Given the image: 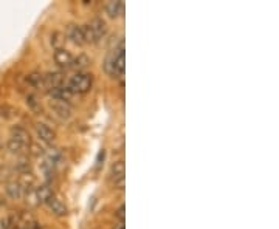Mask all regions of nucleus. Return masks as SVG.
<instances>
[{
	"mask_svg": "<svg viewBox=\"0 0 279 229\" xmlns=\"http://www.w3.org/2000/svg\"><path fill=\"white\" fill-rule=\"evenodd\" d=\"M84 37H86V44H96L101 40L107 33V25L103 19H92L89 23L82 25Z\"/></svg>",
	"mask_w": 279,
	"mask_h": 229,
	"instance_id": "1",
	"label": "nucleus"
},
{
	"mask_svg": "<svg viewBox=\"0 0 279 229\" xmlns=\"http://www.w3.org/2000/svg\"><path fill=\"white\" fill-rule=\"evenodd\" d=\"M106 70L111 73V74H115V76H121L124 74V70H126V57H124V42L121 40L120 44V50L107 59L106 62Z\"/></svg>",
	"mask_w": 279,
	"mask_h": 229,
	"instance_id": "2",
	"label": "nucleus"
},
{
	"mask_svg": "<svg viewBox=\"0 0 279 229\" xmlns=\"http://www.w3.org/2000/svg\"><path fill=\"white\" fill-rule=\"evenodd\" d=\"M67 87H69L73 95L74 93H79V95L87 93L92 87V76L87 73H76L67 82Z\"/></svg>",
	"mask_w": 279,
	"mask_h": 229,
	"instance_id": "3",
	"label": "nucleus"
},
{
	"mask_svg": "<svg viewBox=\"0 0 279 229\" xmlns=\"http://www.w3.org/2000/svg\"><path fill=\"white\" fill-rule=\"evenodd\" d=\"M5 192L10 198L13 200H20L27 195V189L23 188L22 183L19 180H11V181H6L5 184Z\"/></svg>",
	"mask_w": 279,
	"mask_h": 229,
	"instance_id": "4",
	"label": "nucleus"
},
{
	"mask_svg": "<svg viewBox=\"0 0 279 229\" xmlns=\"http://www.w3.org/2000/svg\"><path fill=\"white\" fill-rule=\"evenodd\" d=\"M50 108L55 116L61 118V120H69L72 116V107L69 103H62V101H50Z\"/></svg>",
	"mask_w": 279,
	"mask_h": 229,
	"instance_id": "5",
	"label": "nucleus"
},
{
	"mask_svg": "<svg viewBox=\"0 0 279 229\" xmlns=\"http://www.w3.org/2000/svg\"><path fill=\"white\" fill-rule=\"evenodd\" d=\"M55 62H56L59 67H64V69H70V67H73L74 56L69 52V50L57 48L56 52H55Z\"/></svg>",
	"mask_w": 279,
	"mask_h": 229,
	"instance_id": "6",
	"label": "nucleus"
},
{
	"mask_svg": "<svg viewBox=\"0 0 279 229\" xmlns=\"http://www.w3.org/2000/svg\"><path fill=\"white\" fill-rule=\"evenodd\" d=\"M35 130H36V135H37V138L42 141V142H53V140H55V132H53V129L50 125H47L45 123H37L36 125H35Z\"/></svg>",
	"mask_w": 279,
	"mask_h": 229,
	"instance_id": "7",
	"label": "nucleus"
},
{
	"mask_svg": "<svg viewBox=\"0 0 279 229\" xmlns=\"http://www.w3.org/2000/svg\"><path fill=\"white\" fill-rule=\"evenodd\" d=\"M67 37H69L73 44L76 45H84L86 44V37H84V31L81 25H69L67 28Z\"/></svg>",
	"mask_w": 279,
	"mask_h": 229,
	"instance_id": "8",
	"label": "nucleus"
},
{
	"mask_svg": "<svg viewBox=\"0 0 279 229\" xmlns=\"http://www.w3.org/2000/svg\"><path fill=\"white\" fill-rule=\"evenodd\" d=\"M48 95L52 96V101H62V103H69V101L72 99V96H73V93L64 84V86H61V87L48 90Z\"/></svg>",
	"mask_w": 279,
	"mask_h": 229,
	"instance_id": "9",
	"label": "nucleus"
},
{
	"mask_svg": "<svg viewBox=\"0 0 279 229\" xmlns=\"http://www.w3.org/2000/svg\"><path fill=\"white\" fill-rule=\"evenodd\" d=\"M11 140L14 141H19L22 144H25V146H28L30 147V144H31V137H30V133L27 129H23V127L20 125H14L11 127Z\"/></svg>",
	"mask_w": 279,
	"mask_h": 229,
	"instance_id": "10",
	"label": "nucleus"
},
{
	"mask_svg": "<svg viewBox=\"0 0 279 229\" xmlns=\"http://www.w3.org/2000/svg\"><path fill=\"white\" fill-rule=\"evenodd\" d=\"M33 195H35V198L37 200L39 205H47V201L52 197H55L52 188L47 184H42V186H39V188H36L35 191H33Z\"/></svg>",
	"mask_w": 279,
	"mask_h": 229,
	"instance_id": "11",
	"label": "nucleus"
},
{
	"mask_svg": "<svg viewBox=\"0 0 279 229\" xmlns=\"http://www.w3.org/2000/svg\"><path fill=\"white\" fill-rule=\"evenodd\" d=\"M44 84L47 90H52V88L64 86L65 82H64V76L61 73H47L44 74Z\"/></svg>",
	"mask_w": 279,
	"mask_h": 229,
	"instance_id": "12",
	"label": "nucleus"
},
{
	"mask_svg": "<svg viewBox=\"0 0 279 229\" xmlns=\"http://www.w3.org/2000/svg\"><path fill=\"white\" fill-rule=\"evenodd\" d=\"M48 209H50V212L52 214H55V215H65L67 214V206L64 205V203L59 200L57 197H52L48 201H47V205H45Z\"/></svg>",
	"mask_w": 279,
	"mask_h": 229,
	"instance_id": "13",
	"label": "nucleus"
},
{
	"mask_svg": "<svg viewBox=\"0 0 279 229\" xmlns=\"http://www.w3.org/2000/svg\"><path fill=\"white\" fill-rule=\"evenodd\" d=\"M106 11L111 18H120L124 14V3L121 0H111L106 3Z\"/></svg>",
	"mask_w": 279,
	"mask_h": 229,
	"instance_id": "14",
	"label": "nucleus"
},
{
	"mask_svg": "<svg viewBox=\"0 0 279 229\" xmlns=\"http://www.w3.org/2000/svg\"><path fill=\"white\" fill-rule=\"evenodd\" d=\"M6 147H8V150L11 152V154H16V155H25L28 152V146H25V144H22L19 141H14L11 138L8 140Z\"/></svg>",
	"mask_w": 279,
	"mask_h": 229,
	"instance_id": "15",
	"label": "nucleus"
},
{
	"mask_svg": "<svg viewBox=\"0 0 279 229\" xmlns=\"http://www.w3.org/2000/svg\"><path fill=\"white\" fill-rule=\"evenodd\" d=\"M27 84L33 88H45L44 84V74L40 73H30L27 76Z\"/></svg>",
	"mask_w": 279,
	"mask_h": 229,
	"instance_id": "16",
	"label": "nucleus"
},
{
	"mask_svg": "<svg viewBox=\"0 0 279 229\" xmlns=\"http://www.w3.org/2000/svg\"><path fill=\"white\" fill-rule=\"evenodd\" d=\"M124 172H126V167H124V161H116V163H113L112 166V178H113V181H118V180H123L124 178Z\"/></svg>",
	"mask_w": 279,
	"mask_h": 229,
	"instance_id": "17",
	"label": "nucleus"
},
{
	"mask_svg": "<svg viewBox=\"0 0 279 229\" xmlns=\"http://www.w3.org/2000/svg\"><path fill=\"white\" fill-rule=\"evenodd\" d=\"M27 106L33 110H37L39 108V103H37V99L35 95H28L27 96Z\"/></svg>",
	"mask_w": 279,
	"mask_h": 229,
	"instance_id": "18",
	"label": "nucleus"
},
{
	"mask_svg": "<svg viewBox=\"0 0 279 229\" xmlns=\"http://www.w3.org/2000/svg\"><path fill=\"white\" fill-rule=\"evenodd\" d=\"M13 113H14V108L8 107V106L0 107V116H3V118H11Z\"/></svg>",
	"mask_w": 279,
	"mask_h": 229,
	"instance_id": "19",
	"label": "nucleus"
},
{
	"mask_svg": "<svg viewBox=\"0 0 279 229\" xmlns=\"http://www.w3.org/2000/svg\"><path fill=\"white\" fill-rule=\"evenodd\" d=\"M116 218L120 220L121 223H124V218H126V206L124 205H121L120 208H118V211H116Z\"/></svg>",
	"mask_w": 279,
	"mask_h": 229,
	"instance_id": "20",
	"label": "nucleus"
},
{
	"mask_svg": "<svg viewBox=\"0 0 279 229\" xmlns=\"http://www.w3.org/2000/svg\"><path fill=\"white\" fill-rule=\"evenodd\" d=\"M3 203H5V200H3V197H2V195H0V206H2Z\"/></svg>",
	"mask_w": 279,
	"mask_h": 229,
	"instance_id": "21",
	"label": "nucleus"
},
{
	"mask_svg": "<svg viewBox=\"0 0 279 229\" xmlns=\"http://www.w3.org/2000/svg\"><path fill=\"white\" fill-rule=\"evenodd\" d=\"M39 229H40V228H39Z\"/></svg>",
	"mask_w": 279,
	"mask_h": 229,
	"instance_id": "22",
	"label": "nucleus"
}]
</instances>
